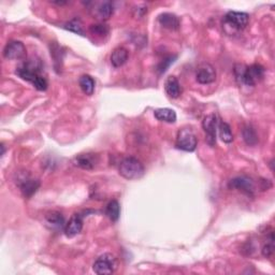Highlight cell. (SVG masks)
<instances>
[{
  "mask_svg": "<svg viewBox=\"0 0 275 275\" xmlns=\"http://www.w3.org/2000/svg\"><path fill=\"white\" fill-rule=\"evenodd\" d=\"M41 71H42L41 62L39 61L31 60L23 62L19 68H16L15 74L19 75L23 80L31 82L36 90L43 92L48 90L49 83L43 75L41 74Z\"/></svg>",
  "mask_w": 275,
  "mask_h": 275,
  "instance_id": "6da1fadb",
  "label": "cell"
},
{
  "mask_svg": "<svg viewBox=\"0 0 275 275\" xmlns=\"http://www.w3.org/2000/svg\"><path fill=\"white\" fill-rule=\"evenodd\" d=\"M266 70L259 63H254L249 67L243 63H237L235 66L236 80L240 85L256 86L265 78Z\"/></svg>",
  "mask_w": 275,
  "mask_h": 275,
  "instance_id": "7a4b0ae2",
  "label": "cell"
},
{
  "mask_svg": "<svg viewBox=\"0 0 275 275\" xmlns=\"http://www.w3.org/2000/svg\"><path fill=\"white\" fill-rule=\"evenodd\" d=\"M249 22V15L245 12L229 11L223 20V28L227 34H238L243 31Z\"/></svg>",
  "mask_w": 275,
  "mask_h": 275,
  "instance_id": "3957f363",
  "label": "cell"
},
{
  "mask_svg": "<svg viewBox=\"0 0 275 275\" xmlns=\"http://www.w3.org/2000/svg\"><path fill=\"white\" fill-rule=\"evenodd\" d=\"M119 172L124 179L132 181L141 179L145 173V169L138 158L126 157L120 162Z\"/></svg>",
  "mask_w": 275,
  "mask_h": 275,
  "instance_id": "277c9868",
  "label": "cell"
},
{
  "mask_svg": "<svg viewBox=\"0 0 275 275\" xmlns=\"http://www.w3.org/2000/svg\"><path fill=\"white\" fill-rule=\"evenodd\" d=\"M116 269H118V259L110 253L99 256L92 265L93 272L99 275L112 274L116 271Z\"/></svg>",
  "mask_w": 275,
  "mask_h": 275,
  "instance_id": "5b68a950",
  "label": "cell"
},
{
  "mask_svg": "<svg viewBox=\"0 0 275 275\" xmlns=\"http://www.w3.org/2000/svg\"><path fill=\"white\" fill-rule=\"evenodd\" d=\"M198 139L190 128H183L178 132L175 146L185 152H194L197 149Z\"/></svg>",
  "mask_w": 275,
  "mask_h": 275,
  "instance_id": "8992f818",
  "label": "cell"
},
{
  "mask_svg": "<svg viewBox=\"0 0 275 275\" xmlns=\"http://www.w3.org/2000/svg\"><path fill=\"white\" fill-rule=\"evenodd\" d=\"M16 184L20 187L23 196L29 199L31 198L40 187V182L37 179H33L31 177V174L23 172L20 173L16 180Z\"/></svg>",
  "mask_w": 275,
  "mask_h": 275,
  "instance_id": "52a82bcc",
  "label": "cell"
},
{
  "mask_svg": "<svg viewBox=\"0 0 275 275\" xmlns=\"http://www.w3.org/2000/svg\"><path fill=\"white\" fill-rule=\"evenodd\" d=\"M219 121L216 114H210L204 118L202 122V128L206 132V141L210 146H213L216 144V134L218 130Z\"/></svg>",
  "mask_w": 275,
  "mask_h": 275,
  "instance_id": "ba28073f",
  "label": "cell"
},
{
  "mask_svg": "<svg viewBox=\"0 0 275 275\" xmlns=\"http://www.w3.org/2000/svg\"><path fill=\"white\" fill-rule=\"evenodd\" d=\"M228 187L230 189H237L242 191L243 194L247 196H253L256 191V184L254 180L249 177H238L232 179L229 183H228Z\"/></svg>",
  "mask_w": 275,
  "mask_h": 275,
  "instance_id": "9c48e42d",
  "label": "cell"
},
{
  "mask_svg": "<svg viewBox=\"0 0 275 275\" xmlns=\"http://www.w3.org/2000/svg\"><path fill=\"white\" fill-rule=\"evenodd\" d=\"M4 58L10 61L23 60L26 56V48L21 41H11L3 50Z\"/></svg>",
  "mask_w": 275,
  "mask_h": 275,
  "instance_id": "30bf717a",
  "label": "cell"
},
{
  "mask_svg": "<svg viewBox=\"0 0 275 275\" xmlns=\"http://www.w3.org/2000/svg\"><path fill=\"white\" fill-rule=\"evenodd\" d=\"M196 80L200 84H211L216 80V70L209 62H203L198 67Z\"/></svg>",
  "mask_w": 275,
  "mask_h": 275,
  "instance_id": "8fae6325",
  "label": "cell"
},
{
  "mask_svg": "<svg viewBox=\"0 0 275 275\" xmlns=\"http://www.w3.org/2000/svg\"><path fill=\"white\" fill-rule=\"evenodd\" d=\"M83 229V216L77 213L71 216L68 223L65 226V235L68 238H73L78 236Z\"/></svg>",
  "mask_w": 275,
  "mask_h": 275,
  "instance_id": "7c38bea8",
  "label": "cell"
},
{
  "mask_svg": "<svg viewBox=\"0 0 275 275\" xmlns=\"http://www.w3.org/2000/svg\"><path fill=\"white\" fill-rule=\"evenodd\" d=\"M45 224L52 230H61L65 229L66 221L65 217L60 212L52 211L45 215Z\"/></svg>",
  "mask_w": 275,
  "mask_h": 275,
  "instance_id": "4fadbf2b",
  "label": "cell"
},
{
  "mask_svg": "<svg viewBox=\"0 0 275 275\" xmlns=\"http://www.w3.org/2000/svg\"><path fill=\"white\" fill-rule=\"evenodd\" d=\"M95 8L96 9H92V14H93V16H96L97 19L101 20V21L109 20L114 12L113 4L111 1L99 2V3L95 4Z\"/></svg>",
  "mask_w": 275,
  "mask_h": 275,
  "instance_id": "5bb4252c",
  "label": "cell"
},
{
  "mask_svg": "<svg viewBox=\"0 0 275 275\" xmlns=\"http://www.w3.org/2000/svg\"><path fill=\"white\" fill-rule=\"evenodd\" d=\"M159 24L169 31H178L181 26V22L179 17L172 13H162L158 16Z\"/></svg>",
  "mask_w": 275,
  "mask_h": 275,
  "instance_id": "9a60e30c",
  "label": "cell"
},
{
  "mask_svg": "<svg viewBox=\"0 0 275 275\" xmlns=\"http://www.w3.org/2000/svg\"><path fill=\"white\" fill-rule=\"evenodd\" d=\"M128 57H129L128 51L125 48H122V46H119L111 54V63H112L113 67L120 68L127 62Z\"/></svg>",
  "mask_w": 275,
  "mask_h": 275,
  "instance_id": "2e32d148",
  "label": "cell"
},
{
  "mask_svg": "<svg viewBox=\"0 0 275 275\" xmlns=\"http://www.w3.org/2000/svg\"><path fill=\"white\" fill-rule=\"evenodd\" d=\"M165 90L168 95L174 99L179 98L181 96V93H182V87H181L180 82L177 78L173 77V75H171V77H169L166 80Z\"/></svg>",
  "mask_w": 275,
  "mask_h": 275,
  "instance_id": "e0dca14e",
  "label": "cell"
},
{
  "mask_svg": "<svg viewBox=\"0 0 275 275\" xmlns=\"http://www.w3.org/2000/svg\"><path fill=\"white\" fill-rule=\"evenodd\" d=\"M95 157L92 154H81L74 158L73 163L77 167H80L84 170H92L96 165Z\"/></svg>",
  "mask_w": 275,
  "mask_h": 275,
  "instance_id": "ac0fdd59",
  "label": "cell"
},
{
  "mask_svg": "<svg viewBox=\"0 0 275 275\" xmlns=\"http://www.w3.org/2000/svg\"><path fill=\"white\" fill-rule=\"evenodd\" d=\"M154 115L158 121L169 122V124H173L177 122V113L174 110L169 108L157 109L154 111Z\"/></svg>",
  "mask_w": 275,
  "mask_h": 275,
  "instance_id": "d6986e66",
  "label": "cell"
},
{
  "mask_svg": "<svg viewBox=\"0 0 275 275\" xmlns=\"http://www.w3.org/2000/svg\"><path fill=\"white\" fill-rule=\"evenodd\" d=\"M79 85L81 87L82 92L87 96H92V93L95 92V87H96L95 80H93L89 74L82 75L79 80Z\"/></svg>",
  "mask_w": 275,
  "mask_h": 275,
  "instance_id": "ffe728a7",
  "label": "cell"
},
{
  "mask_svg": "<svg viewBox=\"0 0 275 275\" xmlns=\"http://www.w3.org/2000/svg\"><path fill=\"white\" fill-rule=\"evenodd\" d=\"M105 215L114 223L119 220L121 215V206L118 200H112L108 203L107 208H105Z\"/></svg>",
  "mask_w": 275,
  "mask_h": 275,
  "instance_id": "44dd1931",
  "label": "cell"
},
{
  "mask_svg": "<svg viewBox=\"0 0 275 275\" xmlns=\"http://www.w3.org/2000/svg\"><path fill=\"white\" fill-rule=\"evenodd\" d=\"M242 136L244 142L249 146H255L258 143V136L257 132L251 126H245L242 130Z\"/></svg>",
  "mask_w": 275,
  "mask_h": 275,
  "instance_id": "7402d4cb",
  "label": "cell"
},
{
  "mask_svg": "<svg viewBox=\"0 0 275 275\" xmlns=\"http://www.w3.org/2000/svg\"><path fill=\"white\" fill-rule=\"evenodd\" d=\"M218 131H219V137L221 139V141L227 144H229L233 141V133L229 124H227L225 122H219Z\"/></svg>",
  "mask_w": 275,
  "mask_h": 275,
  "instance_id": "603a6c76",
  "label": "cell"
},
{
  "mask_svg": "<svg viewBox=\"0 0 275 275\" xmlns=\"http://www.w3.org/2000/svg\"><path fill=\"white\" fill-rule=\"evenodd\" d=\"M63 28H65L66 31L80 34V36H85L83 26H82V23L79 19H74L72 21L68 22L67 24H65V26H63Z\"/></svg>",
  "mask_w": 275,
  "mask_h": 275,
  "instance_id": "cb8c5ba5",
  "label": "cell"
},
{
  "mask_svg": "<svg viewBox=\"0 0 275 275\" xmlns=\"http://www.w3.org/2000/svg\"><path fill=\"white\" fill-rule=\"evenodd\" d=\"M262 255L266 257V258H270V257L274 253V236L273 232L270 233V237L267 240V243L263 245V247L261 249Z\"/></svg>",
  "mask_w": 275,
  "mask_h": 275,
  "instance_id": "d4e9b609",
  "label": "cell"
},
{
  "mask_svg": "<svg viewBox=\"0 0 275 275\" xmlns=\"http://www.w3.org/2000/svg\"><path fill=\"white\" fill-rule=\"evenodd\" d=\"M90 31L93 34V36H98V37H104L109 34L110 29L108 27V25L105 24H96V25H92L90 27Z\"/></svg>",
  "mask_w": 275,
  "mask_h": 275,
  "instance_id": "484cf974",
  "label": "cell"
},
{
  "mask_svg": "<svg viewBox=\"0 0 275 275\" xmlns=\"http://www.w3.org/2000/svg\"><path fill=\"white\" fill-rule=\"evenodd\" d=\"M174 61H173V58L172 57H169V58H167V60H165L163 61L159 66H158V69L160 70V73H162V72H165L166 71V69H167V67L170 65L171 62H173Z\"/></svg>",
  "mask_w": 275,
  "mask_h": 275,
  "instance_id": "4316f807",
  "label": "cell"
},
{
  "mask_svg": "<svg viewBox=\"0 0 275 275\" xmlns=\"http://www.w3.org/2000/svg\"><path fill=\"white\" fill-rule=\"evenodd\" d=\"M52 3L57 4V5H65V4H68L69 2L68 1H53Z\"/></svg>",
  "mask_w": 275,
  "mask_h": 275,
  "instance_id": "83f0119b",
  "label": "cell"
},
{
  "mask_svg": "<svg viewBox=\"0 0 275 275\" xmlns=\"http://www.w3.org/2000/svg\"><path fill=\"white\" fill-rule=\"evenodd\" d=\"M4 152H5V149H4V144L2 143L1 144V156L4 154Z\"/></svg>",
  "mask_w": 275,
  "mask_h": 275,
  "instance_id": "f1b7e54d",
  "label": "cell"
}]
</instances>
